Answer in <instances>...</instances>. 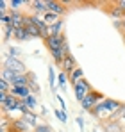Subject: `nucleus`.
Segmentation results:
<instances>
[{
    "mask_svg": "<svg viewBox=\"0 0 125 132\" xmlns=\"http://www.w3.org/2000/svg\"><path fill=\"white\" fill-rule=\"evenodd\" d=\"M11 132H29V123L25 120H13L11 121Z\"/></svg>",
    "mask_w": 125,
    "mask_h": 132,
    "instance_id": "obj_11",
    "label": "nucleus"
},
{
    "mask_svg": "<svg viewBox=\"0 0 125 132\" xmlns=\"http://www.w3.org/2000/svg\"><path fill=\"white\" fill-rule=\"evenodd\" d=\"M0 23H2V27H7V25L11 23V16H9V13H0Z\"/></svg>",
    "mask_w": 125,
    "mask_h": 132,
    "instance_id": "obj_27",
    "label": "nucleus"
},
{
    "mask_svg": "<svg viewBox=\"0 0 125 132\" xmlns=\"http://www.w3.org/2000/svg\"><path fill=\"white\" fill-rule=\"evenodd\" d=\"M102 127H104L107 132H123V127H122V123H120L118 120H113V121L102 123Z\"/></svg>",
    "mask_w": 125,
    "mask_h": 132,
    "instance_id": "obj_13",
    "label": "nucleus"
},
{
    "mask_svg": "<svg viewBox=\"0 0 125 132\" xmlns=\"http://www.w3.org/2000/svg\"><path fill=\"white\" fill-rule=\"evenodd\" d=\"M2 68H7V70L14 71L16 75H27V73H29L27 68H25V64L21 63L18 57H5V61H4V66H2Z\"/></svg>",
    "mask_w": 125,
    "mask_h": 132,
    "instance_id": "obj_4",
    "label": "nucleus"
},
{
    "mask_svg": "<svg viewBox=\"0 0 125 132\" xmlns=\"http://www.w3.org/2000/svg\"><path fill=\"white\" fill-rule=\"evenodd\" d=\"M45 45H46V48L50 50V54H52L54 61H56L59 66H61L62 61L70 55V46H68V43H66L64 34H59V36L50 34V36L45 39Z\"/></svg>",
    "mask_w": 125,
    "mask_h": 132,
    "instance_id": "obj_2",
    "label": "nucleus"
},
{
    "mask_svg": "<svg viewBox=\"0 0 125 132\" xmlns=\"http://www.w3.org/2000/svg\"><path fill=\"white\" fill-rule=\"evenodd\" d=\"M25 29L29 30V34H30V38H43L41 30L34 25V23L30 22V16H27V20H25Z\"/></svg>",
    "mask_w": 125,
    "mask_h": 132,
    "instance_id": "obj_12",
    "label": "nucleus"
},
{
    "mask_svg": "<svg viewBox=\"0 0 125 132\" xmlns=\"http://www.w3.org/2000/svg\"><path fill=\"white\" fill-rule=\"evenodd\" d=\"M73 91H75V98H77L79 102H82L84 98L93 91V88H91V84H89L86 79H82V80H79V82L73 86Z\"/></svg>",
    "mask_w": 125,
    "mask_h": 132,
    "instance_id": "obj_5",
    "label": "nucleus"
},
{
    "mask_svg": "<svg viewBox=\"0 0 125 132\" xmlns=\"http://www.w3.org/2000/svg\"><path fill=\"white\" fill-rule=\"evenodd\" d=\"M125 104L120 102V100H114V98H104L95 109L91 111V114L102 121V123H107V121H113V120H118L120 112L123 111Z\"/></svg>",
    "mask_w": 125,
    "mask_h": 132,
    "instance_id": "obj_1",
    "label": "nucleus"
},
{
    "mask_svg": "<svg viewBox=\"0 0 125 132\" xmlns=\"http://www.w3.org/2000/svg\"><path fill=\"white\" fill-rule=\"evenodd\" d=\"M14 38L18 41H27V39H30V34H29V30L25 27H21V29H16V36Z\"/></svg>",
    "mask_w": 125,
    "mask_h": 132,
    "instance_id": "obj_19",
    "label": "nucleus"
},
{
    "mask_svg": "<svg viewBox=\"0 0 125 132\" xmlns=\"http://www.w3.org/2000/svg\"><path fill=\"white\" fill-rule=\"evenodd\" d=\"M93 132H102V130H98V129H93Z\"/></svg>",
    "mask_w": 125,
    "mask_h": 132,
    "instance_id": "obj_34",
    "label": "nucleus"
},
{
    "mask_svg": "<svg viewBox=\"0 0 125 132\" xmlns=\"http://www.w3.org/2000/svg\"><path fill=\"white\" fill-rule=\"evenodd\" d=\"M11 82H7V80H4V79H0V93H11Z\"/></svg>",
    "mask_w": 125,
    "mask_h": 132,
    "instance_id": "obj_26",
    "label": "nucleus"
},
{
    "mask_svg": "<svg viewBox=\"0 0 125 132\" xmlns=\"http://www.w3.org/2000/svg\"><path fill=\"white\" fill-rule=\"evenodd\" d=\"M118 121L122 123V127L125 129V107H123V111L120 112V116H118Z\"/></svg>",
    "mask_w": 125,
    "mask_h": 132,
    "instance_id": "obj_32",
    "label": "nucleus"
},
{
    "mask_svg": "<svg viewBox=\"0 0 125 132\" xmlns=\"http://www.w3.org/2000/svg\"><path fill=\"white\" fill-rule=\"evenodd\" d=\"M46 9L48 13H54L57 16H64L68 13L66 2H59V0H46Z\"/></svg>",
    "mask_w": 125,
    "mask_h": 132,
    "instance_id": "obj_6",
    "label": "nucleus"
},
{
    "mask_svg": "<svg viewBox=\"0 0 125 132\" xmlns=\"http://www.w3.org/2000/svg\"><path fill=\"white\" fill-rule=\"evenodd\" d=\"M82 79H84V71L79 68V66H77V68L70 73V77H68V80H70V84H72V86H75V84H77L79 80H82Z\"/></svg>",
    "mask_w": 125,
    "mask_h": 132,
    "instance_id": "obj_14",
    "label": "nucleus"
},
{
    "mask_svg": "<svg viewBox=\"0 0 125 132\" xmlns=\"http://www.w3.org/2000/svg\"><path fill=\"white\" fill-rule=\"evenodd\" d=\"M23 116H25V121H27L30 127H34V129L38 127V116H36L32 111H29V112H27V114H23Z\"/></svg>",
    "mask_w": 125,
    "mask_h": 132,
    "instance_id": "obj_20",
    "label": "nucleus"
},
{
    "mask_svg": "<svg viewBox=\"0 0 125 132\" xmlns=\"http://www.w3.org/2000/svg\"><path fill=\"white\" fill-rule=\"evenodd\" d=\"M104 98H105V96L102 95V93H98L97 89H93V91H91V93L84 98L82 102H81V107H82L84 111H89V112H91V111L95 109V107H97V105H98Z\"/></svg>",
    "mask_w": 125,
    "mask_h": 132,
    "instance_id": "obj_3",
    "label": "nucleus"
},
{
    "mask_svg": "<svg viewBox=\"0 0 125 132\" xmlns=\"http://www.w3.org/2000/svg\"><path fill=\"white\" fill-rule=\"evenodd\" d=\"M20 55V48L18 46H11L9 52H7V57H18Z\"/></svg>",
    "mask_w": 125,
    "mask_h": 132,
    "instance_id": "obj_29",
    "label": "nucleus"
},
{
    "mask_svg": "<svg viewBox=\"0 0 125 132\" xmlns=\"http://www.w3.org/2000/svg\"><path fill=\"white\" fill-rule=\"evenodd\" d=\"M11 86H29V79H27V75H18V77L11 82Z\"/></svg>",
    "mask_w": 125,
    "mask_h": 132,
    "instance_id": "obj_24",
    "label": "nucleus"
},
{
    "mask_svg": "<svg viewBox=\"0 0 125 132\" xmlns=\"http://www.w3.org/2000/svg\"><path fill=\"white\" fill-rule=\"evenodd\" d=\"M62 27H64V22H62V20H59V22L56 23L54 27H50V34H54V36L62 34Z\"/></svg>",
    "mask_w": 125,
    "mask_h": 132,
    "instance_id": "obj_25",
    "label": "nucleus"
},
{
    "mask_svg": "<svg viewBox=\"0 0 125 132\" xmlns=\"http://www.w3.org/2000/svg\"><path fill=\"white\" fill-rule=\"evenodd\" d=\"M7 5H9L7 0H0V13H7Z\"/></svg>",
    "mask_w": 125,
    "mask_h": 132,
    "instance_id": "obj_31",
    "label": "nucleus"
},
{
    "mask_svg": "<svg viewBox=\"0 0 125 132\" xmlns=\"http://www.w3.org/2000/svg\"><path fill=\"white\" fill-rule=\"evenodd\" d=\"M16 77H18V75H16L14 71L7 70V68H2V79H4V80H7V82H13Z\"/></svg>",
    "mask_w": 125,
    "mask_h": 132,
    "instance_id": "obj_22",
    "label": "nucleus"
},
{
    "mask_svg": "<svg viewBox=\"0 0 125 132\" xmlns=\"http://www.w3.org/2000/svg\"><path fill=\"white\" fill-rule=\"evenodd\" d=\"M48 84L52 93H57V86H56V73H54V66H48Z\"/></svg>",
    "mask_w": 125,
    "mask_h": 132,
    "instance_id": "obj_16",
    "label": "nucleus"
},
{
    "mask_svg": "<svg viewBox=\"0 0 125 132\" xmlns=\"http://www.w3.org/2000/svg\"><path fill=\"white\" fill-rule=\"evenodd\" d=\"M2 29H4V36H2V39H4V41H7L9 38H14V36H16V29H14L13 25L2 27Z\"/></svg>",
    "mask_w": 125,
    "mask_h": 132,
    "instance_id": "obj_18",
    "label": "nucleus"
},
{
    "mask_svg": "<svg viewBox=\"0 0 125 132\" xmlns=\"http://www.w3.org/2000/svg\"><path fill=\"white\" fill-rule=\"evenodd\" d=\"M54 114H56V118L59 120V121H62V123H66V112L64 111H59V109H54Z\"/></svg>",
    "mask_w": 125,
    "mask_h": 132,
    "instance_id": "obj_28",
    "label": "nucleus"
},
{
    "mask_svg": "<svg viewBox=\"0 0 125 132\" xmlns=\"http://www.w3.org/2000/svg\"><path fill=\"white\" fill-rule=\"evenodd\" d=\"M23 102H25V105L29 107V111H34L36 107H38V98H36V95H30V96L25 98Z\"/></svg>",
    "mask_w": 125,
    "mask_h": 132,
    "instance_id": "obj_23",
    "label": "nucleus"
},
{
    "mask_svg": "<svg viewBox=\"0 0 125 132\" xmlns=\"http://www.w3.org/2000/svg\"><path fill=\"white\" fill-rule=\"evenodd\" d=\"M77 125H79L81 130H84V120H82V118H77Z\"/></svg>",
    "mask_w": 125,
    "mask_h": 132,
    "instance_id": "obj_33",
    "label": "nucleus"
},
{
    "mask_svg": "<svg viewBox=\"0 0 125 132\" xmlns=\"http://www.w3.org/2000/svg\"><path fill=\"white\" fill-rule=\"evenodd\" d=\"M30 7H32V11H34V14H46L48 13V9H46V0H32L30 2Z\"/></svg>",
    "mask_w": 125,
    "mask_h": 132,
    "instance_id": "obj_10",
    "label": "nucleus"
},
{
    "mask_svg": "<svg viewBox=\"0 0 125 132\" xmlns=\"http://www.w3.org/2000/svg\"><path fill=\"white\" fill-rule=\"evenodd\" d=\"M43 20L46 23V27L50 29V27H54L56 23L61 20V16H57V14H54V13H46V14H43Z\"/></svg>",
    "mask_w": 125,
    "mask_h": 132,
    "instance_id": "obj_15",
    "label": "nucleus"
},
{
    "mask_svg": "<svg viewBox=\"0 0 125 132\" xmlns=\"http://www.w3.org/2000/svg\"><path fill=\"white\" fill-rule=\"evenodd\" d=\"M66 86H68V75L64 71H61L57 75V88L61 89V91H66Z\"/></svg>",
    "mask_w": 125,
    "mask_h": 132,
    "instance_id": "obj_17",
    "label": "nucleus"
},
{
    "mask_svg": "<svg viewBox=\"0 0 125 132\" xmlns=\"http://www.w3.org/2000/svg\"><path fill=\"white\" fill-rule=\"evenodd\" d=\"M9 16H11V23L9 25H13L14 29H21V27H25V20H27V16L20 13V11H9Z\"/></svg>",
    "mask_w": 125,
    "mask_h": 132,
    "instance_id": "obj_7",
    "label": "nucleus"
},
{
    "mask_svg": "<svg viewBox=\"0 0 125 132\" xmlns=\"http://www.w3.org/2000/svg\"><path fill=\"white\" fill-rule=\"evenodd\" d=\"M123 41H125V34H123Z\"/></svg>",
    "mask_w": 125,
    "mask_h": 132,
    "instance_id": "obj_35",
    "label": "nucleus"
},
{
    "mask_svg": "<svg viewBox=\"0 0 125 132\" xmlns=\"http://www.w3.org/2000/svg\"><path fill=\"white\" fill-rule=\"evenodd\" d=\"M11 95H14V96H18L20 100H25V98H29L30 95H34L29 86H13L11 88Z\"/></svg>",
    "mask_w": 125,
    "mask_h": 132,
    "instance_id": "obj_8",
    "label": "nucleus"
},
{
    "mask_svg": "<svg viewBox=\"0 0 125 132\" xmlns=\"http://www.w3.org/2000/svg\"><path fill=\"white\" fill-rule=\"evenodd\" d=\"M75 68H77V61H75V57H73V55L70 54V55H68V57H66L64 61H62V64H61V71H64V73H66V75L70 77V73H72V71H73Z\"/></svg>",
    "mask_w": 125,
    "mask_h": 132,
    "instance_id": "obj_9",
    "label": "nucleus"
},
{
    "mask_svg": "<svg viewBox=\"0 0 125 132\" xmlns=\"http://www.w3.org/2000/svg\"><path fill=\"white\" fill-rule=\"evenodd\" d=\"M27 79H29V88H30V91L32 93H38L40 91V86L36 84V77H34V73H27Z\"/></svg>",
    "mask_w": 125,
    "mask_h": 132,
    "instance_id": "obj_21",
    "label": "nucleus"
},
{
    "mask_svg": "<svg viewBox=\"0 0 125 132\" xmlns=\"http://www.w3.org/2000/svg\"><path fill=\"white\" fill-rule=\"evenodd\" d=\"M34 132H54L48 125H38L36 129H34Z\"/></svg>",
    "mask_w": 125,
    "mask_h": 132,
    "instance_id": "obj_30",
    "label": "nucleus"
}]
</instances>
